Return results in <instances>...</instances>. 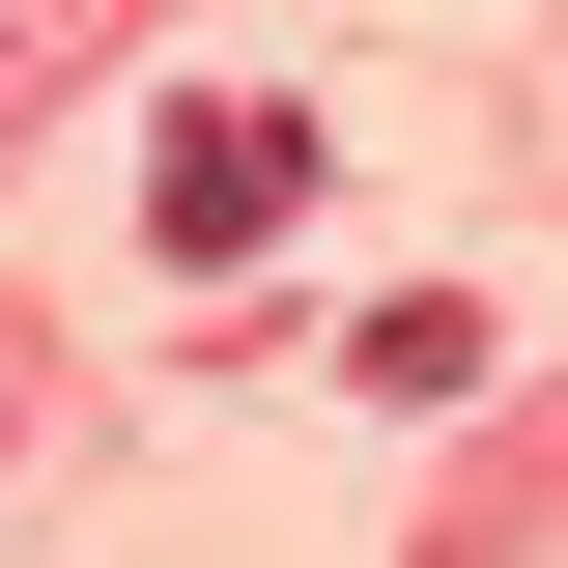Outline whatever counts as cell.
<instances>
[{
  "mask_svg": "<svg viewBox=\"0 0 568 568\" xmlns=\"http://www.w3.org/2000/svg\"><path fill=\"white\" fill-rule=\"evenodd\" d=\"M284 200H313V114H284V85H171V142H142V227H171V284H227Z\"/></svg>",
  "mask_w": 568,
  "mask_h": 568,
  "instance_id": "1",
  "label": "cell"
}]
</instances>
